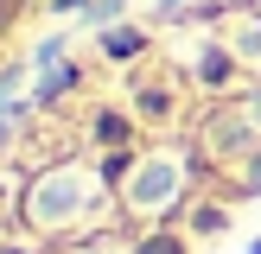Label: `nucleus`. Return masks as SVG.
<instances>
[{"instance_id": "20e7f679", "label": "nucleus", "mask_w": 261, "mask_h": 254, "mask_svg": "<svg viewBox=\"0 0 261 254\" xmlns=\"http://www.w3.org/2000/svg\"><path fill=\"white\" fill-rule=\"evenodd\" d=\"M147 254H178V248H172V241H166V235H160V241H153V248H147Z\"/></svg>"}, {"instance_id": "39448f33", "label": "nucleus", "mask_w": 261, "mask_h": 254, "mask_svg": "<svg viewBox=\"0 0 261 254\" xmlns=\"http://www.w3.org/2000/svg\"><path fill=\"white\" fill-rule=\"evenodd\" d=\"M58 7H83V0H58Z\"/></svg>"}, {"instance_id": "7ed1b4c3", "label": "nucleus", "mask_w": 261, "mask_h": 254, "mask_svg": "<svg viewBox=\"0 0 261 254\" xmlns=\"http://www.w3.org/2000/svg\"><path fill=\"white\" fill-rule=\"evenodd\" d=\"M109 51H115V57H127V51H140V32H109Z\"/></svg>"}, {"instance_id": "f257e3e1", "label": "nucleus", "mask_w": 261, "mask_h": 254, "mask_svg": "<svg viewBox=\"0 0 261 254\" xmlns=\"http://www.w3.org/2000/svg\"><path fill=\"white\" fill-rule=\"evenodd\" d=\"M172 184H178V172H172V165H147V172H134V190H127V197H134V203H147V210H160V203L172 197Z\"/></svg>"}, {"instance_id": "f03ea898", "label": "nucleus", "mask_w": 261, "mask_h": 254, "mask_svg": "<svg viewBox=\"0 0 261 254\" xmlns=\"http://www.w3.org/2000/svg\"><path fill=\"white\" fill-rule=\"evenodd\" d=\"M13 108H19V102H13V76H7V83H0V140H7V127H13Z\"/></svg>"}]
</instances>
